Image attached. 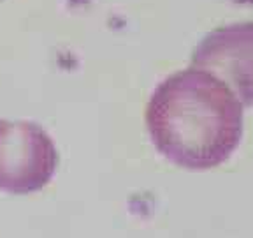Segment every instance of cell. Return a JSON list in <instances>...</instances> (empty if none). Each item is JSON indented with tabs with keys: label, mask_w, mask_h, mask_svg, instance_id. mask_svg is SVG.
Here are the masks:
<instances>
[{
	"label": "cell",
	"mask_w": 253,
	"mask_h": 238,
	"mask_svg": "<svg viewBox=\"0 0 253 238\" xmlns=\"http://www.w3.org/2000/svg\"><path fill=\"white\" fill-rule=\"evenodd\" d=\"M190 65L216 76L243 108H253V21L214 28L197 44Z\"/></svg>",
	"instance_id": "obj_3"
},
{
	"label": "cell",
	"mask_w": 253,
	"mask_h": 238,
	"mask_svg": "<svg viewBox=\"0 0 253 238\" xmlns=\"http://www.w3.org/2000/svg\"><path fill=\"white\" fill-rule=\"evenodd\" d=\"M2 2H4V0H0V4H2Z\"/></svg>",
	"instance_id": "obj_4"
},
{
	"label": "cell",
	"mask_w": 253,
	"mask_h": 238,
	"mask_svg": "<svg viewBox=\"0 0 253 238\" xmlns=\"http://www.w3.org/2000/svg\"><path fill=\"white\" fill-rule=\"evenodd\" d=\"M146 127L167 161L192 171L213 170L241 143L243 104L216 76L190 65L153 90Z\"/></svg>",
	"instance_id": "obj_1"
},
{
	"label": "cell",
	"mask_w": 253,
	"mask_h": 238,
	"mask_svg": "<svg viewBox=\"0 0 253 238\" xmlns=\"http://www.w3.org/2000/svg\"><path fill=\"white\" fill-rule=\"evenodd\" d=\"M58 168V150L44 127L0 119V190L25 196L44 189Z\"/></svg>",
	"instance_id": "obj_2"
}]
</instances>
